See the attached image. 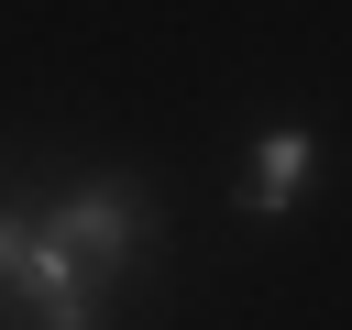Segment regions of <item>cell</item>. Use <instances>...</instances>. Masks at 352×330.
<instances>
[{
  "label": "cell",
  "instance_id": "7a4b0ae2",
  "mask_svg": "<svg viewBox=\"0 0 352 330\" xmlns=\"http://www.w3.org/2000/svg\"><path fill=\"white\" fill-rule=\"evenodd\" d=\"M297 187H308V132H297V121H275V132L253 143V165H242V187H231V198H242V220H286V209H297Z\"/></svg>",
  "mask_w": 352,
  "mask_h": 330
},
{
  "label": "cell",
  "instance_id": "6da1fadb",
  "mask_svg": "<svg viewBox=\"0 0 352 330\" xmlns=\"http://www.w3.org/2000/svg\"><path fill=\"white\" fill-rule=\"evenodd\" d=\"M132 231H143V198L132 187H77L66 209H44L33 220V286H22V308L44 330H99Z\"/></svg>",
  "mask_w": 352,
  "mask_h": 330
},
{
  "label": "cell",
  "instance_id": "3957f363",
  "mask_svg": "<svg viewBox=\"0 0 352 330\" xmlns=\"http://www.w3.org/2000/svg\"><path fill=\"white\" fill-rule=\"evenodd\" d=\"M0 286H33V220L0 209Z\"/></svg>",
  "mask_w": 352,
  "mask_h": 330
}]
</instances>
